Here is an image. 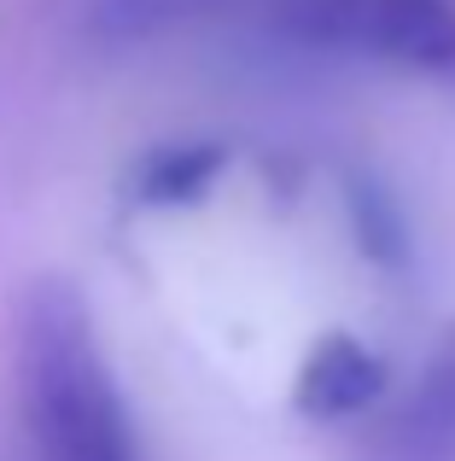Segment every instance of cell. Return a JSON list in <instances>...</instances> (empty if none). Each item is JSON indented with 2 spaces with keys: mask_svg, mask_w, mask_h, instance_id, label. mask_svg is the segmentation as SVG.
<instances>
[{
  "mask_svg": "<svg viewBox=\"0 0 455 461\" xmlns=\"http://www.w3.org/2000/svg\"><path fill=\"white\" fill-rule=\"evenodd\" d=\"M386 397V362L351 333H327L298 368V415L304 420H351Z\"/></svg>",
  "mask_w": 455,
  "mask_h": 461,
  "instance_id": "3",
  "label": "cell"
},
{
  "mask_svg": "<svg viewBox=\"0 0 455 461\" xmlns=\"http://www.w3.org/2000/svg\"><path fill=\"white\" fill-rule=\"evenodd\" d=\"M450 88H455V77H450Z\"/></svg>",
  "mask_w": 455,
  "mask_h": 461,
  "instance_id": "8",
  "label": "cell"
},
{
  "mask_svg": "<svg viewBox=\"0 0 455 461\" xmlns=\"http://www.w3.org/2000/svg\"><path fill=\"white\" fill-rule=\"evenodd\" d=\"M344 211H351L356 246H362L368 263H379V269H403L409 263V222H403L397 199L374 176H362V169L344 176Z\"/></svg>",
  "mask_w": 455,
  "mask_h": 461,
  "instance_id": "5",
  "label": "cell"
},
{
  "mask_svg": "<svg viewBox=\"0 0 455 461\" xmlns=\"http://www.w3.org/2000/svg\"><path fill=\"white\" fill-rule=\"evenodd\" d=\"M234 0H105L100 18L112 30H147V23H170V18H193V12H217Z\"/></svg>",
  "mask_w": 455,
  "mask_h": 461,
  "instance_id": "7",
  "label": "cell"
},
{
  "mask_svg": "<svg viewBox=\"0 0 455 461\" xmlns=\"http://www.w3.org/2000/svg\"><path fill=\"white\" fill-rule=\"evenodd\" d=\"M362 461H455V333L426 357L415 392L374 432Z\"/></svg>",
  "mask_w": 455,
  "mask_h": 461,
  "instance_id": "2",
  "label": "cell"
},
{
  "mask_svg": "<svg viewBox=\"0 0 455 461\" xmlns=\"http://www.w3.org/2000/svg\"><path fill=\"white\" fill-rule=\"evenodd\" d=\"M228 164V147H217V140H193V147H164L152 152L147 164H140V181L135 193L147 204H193L210 193V181L222 176Z\"/></svg>",
  "mask_w": 455,
  "mask_h": 461,
  "instance_id": "6",
  "label": "cell"
},
{
  "mask_svg": "<svg viewBox=\"0 0 455 461\" xmlns=\"http://www.w3.org/2000/svg\"><path fill=\"white\" fill-rule=\"evenodd\" d=\"M23 415L41 461H135L123 397L94 350V321L65 281L41 286L18 333Z\"/></svg>",
  "mask_w": 455,
  "mask_h": 461,
  "instance_id": "1",
  "label": "cell"
},
{
  "mask_svg": "<svg viewBox=\"0 0 455 461\" xmlns=\"http://www.w3.org/2000/svg\"><path fill=\"white\" fill-rule=\"evenodd\" d=\"M368 53L450 82L455 77V6L450 0H374Z\"/></svg>",
  "mask_w": 455,
  "mask_h": 461,
  "instance_id": "4",
  "label": "cell"
}]
</instances>
